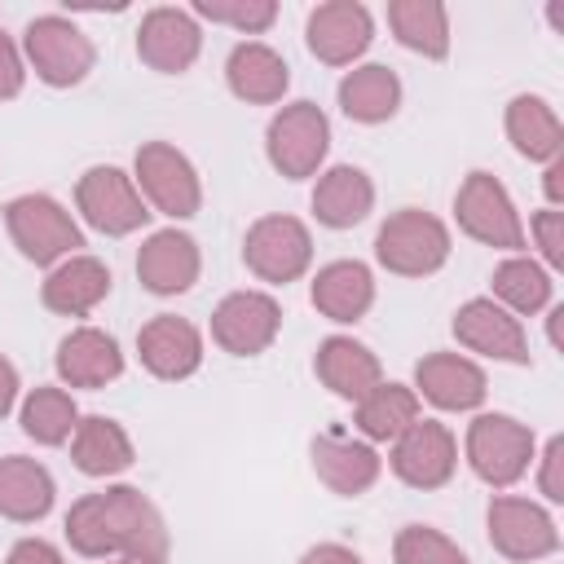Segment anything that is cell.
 Returning <instances> with one entry per match:
<instances>
[{"instance_id": "1", "label": "cell", "mask_w": 564, "mask_h": 564, "mask_svg": "<svg viewBox=\"0 0 564 564\" xmlns=\"http://www.w3.org/2000/svg\"><path fill=\"white\" fill-rule=\"evenodd\" d=\"M4 225L13 247L31 264H62L66 256H79L84 229L53 194H18L4 203Z\"/></svg>"}, {"instance_id": "2", "label": "cell", "mask_w": 564, "mask_h": 564, "mask_svg": "<svg viewBox=\"0 0 564 564\" xmlns=\"http://www.w3.org/2000/svg\"><path fill=\"white\" fill-rule=\"evenodd\" d=\"M375 260L397 278H427L449 260V229L423 207H401L379 225Z\"/></svg>"}, {"instance_id": "3", "label": "cell", "mask_w": 564, "mask_h": 564, "mask_svg": "<svg viewBox=\"0 0 564 564\" xmlns=\"http://www.w3.org/2000/svg\"><path fill=\"white\" fill-rule=\"evenodd\" d=\"M454 216H458V229L467 238L520 256V247H524V220H520L507 185L494 172H467V181L454 194Z\"/></svg>"}, {"instance_id": "4", "label": "cell", "mask_w": 564, "mask_h": 564, "mask_svg": "<svg viewBox=\"0 0 564 564\" xmlns=\"http://www.w3.org/2000/svg\"><path fill=\"white\" fill-rule=\"evenodd\" d=\"M330 150V119L317 101H291L269 119L264 154L286 181H304L322 167Z\"/></svg>"}, {"instance_id": "5", "label": "cell", "mask_w": 564, "mask_h": 564, "mask_svg": "<svg viewBox=\"0 0 564 564\" xmlns=\"http://www.w3.org/2000/svg\"><path fill=\"white\" fill-rule=\"evenodd\" d=\"M463 449H467L471 471H476L485 485L507 489V485H516V480L529 471V463H533V427H524V423L511 419V414H476V419L467 423Z\"/></svg>"}, {"instance_id": "6", "label": "cell", "mask_w": 564, "mask_h": 564, "mask_svg": "<svg viewBox=\"0 0 564 564\" xmlns=\"http://www.w3.org/2000/svg\"><path fill=\"white\" fill-rule=\"evenodd\" d=\"M101 511H106L110 542H115V555L119 560L167 564V551H172L167 524H163L159 507L137 485H110V489H101Z\"/></svg>"}, {"instance_id": "7", "label": "cell", "mask_w": 564, "mask_h": 564, "mask_svg": "<svg viewBox=\"0 0 564 564\" xmlns=\"http://www.w3.org/2000/svg\"><path fill=\"white\" fill-rule=\"evenodd\" d=\"M22 48H26V62L35 66V75L48 84V88H70L79 84L93 62H97V48L93 40L62 13H44V18H31L26 31H22Z\"/></svg>"}, {"instance_id": "8", "label": "cell", "mask_w": 564, "mask_h": 564, "mask_svg": "<svg viewBox=\"0 0 564 564\" xmlns=\"http://www.w3.org/2000/svg\"><path fill=\"white\" fill-rule=\"evenodd\" d=\"M137 189L141 198L159 212V216H172V220H189L198 216L203 207V185H198V172L194 163L172 145V141H145L137 150Z\"/></svg>"}, {"instance_id": "9", "label": "cell", "mask_w": 564, "mask_h": 564, "mask_svg": "<svg viewBox=\"0 0 564 564\" xmlns=\"http://www.w3.org/2000/svg\"><path fill=\"white\" fill-rule=\"evenodd\" d=\"M75 207H79V216H84L97 234H106V238L137 234V229L154 216V212L145 207L141 189H137V181H132L128 172L110 167V163H97V167H88V172L79 176V185H75Z\"/></svg>"}, {"instance_id": "10", "label": "cell", "mask_w": 564, "mask_h": 564, "mask_svg": "<svg viewBox=\"0 0 564 564\" xmlns=\"http://www.w3.org/2000/svg\"><path fill=\"white\" fill-rule=\"evenodd\" d=\"M242 260L260 282L286 286L313 264V234L295 216H260L242 238Z\"/></svg>"}, {"instance_id": "11", "label": "cell", "mask_w": 564, "mask_h": 564, "mask_svg": "<svg viewBox=\"0 0 564 564\" xmlns=\"http://www.w3.org/2000/svg\"><path fill=\"white\" fill-rule=\"evenodd\" d=\"M485 524H489V542L498 555L516 560V564H529V560H546L560 551V529L555 520L529 502V498H516V494H498L485 511Z\"/></svg>"}, {"instance_id": "12", "label": "cell", "mask_w": 564, "mask_h": 564, "mask_svg": "<svg viewBox=\"0 0 564 564\" xmlns=\"http://www.w3.org/2000/svg\"><path fill=\"white\" fill-rule=\"evenodd\" d=\"M397 480H405L410 489H441L454 467H458V441L445 423L436 419H414L397 441H392V454H388Z\"/></svg>"}, {"instance_id": "13", "label": "cell", "mask_w": 564, "mask_h": 564, "mask_svg": "<svg viewBox=\"0 0 564 564\" xmlns=\"http://www.w3.org/2000/svg\"><path fill=\"white\" fill-rule=\"evenodd\" d=\"M282 330V308L264 291H234L212 313V339L234 357L264 352Z\"/></svg>"}, {"instance_id": "14", "label": "cell", "mask_w": 564, "mask_h": 564, "mask_svg": "<svg viewBox=\"0 0 564 564\" xmlns=\"http://www.w3.org/2000/svg\"><path fill=\"white\" fill-rule=\"evenodd\" d=\"M304 40H308V53L326 66H352L370 40H375V18L366 4L357 0H326L308 13L304 22Z\"/></svg>"}, {"instance_id": "15", "label": "cell", "mask_w": 564, "mask_h": 564, "mask_svg": "<svg viewBox=\"0 0 564 564\" xmlns=\"http://www.w3.org/2000/svg\"><path fill=\"white\" fill-rule=\"evenodd\" d=\"M198 48H203V31H198V18L189 9L159 4L137 26V57L159 75L189 70L198 62Z\"/></svg>"}, {"instance_id": "16", "label": "cell", "mask_w": 564, "mask_h": 564, "mask_svg": "<svg viewBox=\"0 0 564 564\" xmlns=\"http://www.w3.org/2000/svg\"><path fill=\"white\" fill-rule=\"evenodd\" d=\"M454 335H458L463 348H471L480 357L529 366V335H524L520 317L507 313L498 300H467L454 313Z\"/></svg>"}, {"instance_id": "17", "label": "cell", "mask_w": 564, "mask_h": 564, "mask_svg": "<svg viewBox=\"0 0 564 564\" xmlns=\"http://www.w3.org/2000/svg\"><path fill=\"white\" fill-rule=\"evenodd\" d=\"M137 352L154 379H189L203 366V335L189 317L159 313L137 330Z\"/></svg>"}, {"instance_id": "18", "label": "cell", "mask_w": 564, "mask_h": 564, "mask_svg": "<svg viewBox=\"0 0 564 564\" xmlns=\"http://www.w3.org/2000/svg\"><path fill=\"white\" fill-rule=\"evenodd\" d=\"M308 454H313L317 480H322L330 494H339V498L366 494V489L379 480V471H383V458L375 454V445H370V441H357V436H344V432H322V436H313Z\"/></svg>"}, {"instance_id": "19", "label": "cell", "mask_w": 564, "mask_h": 564, "mask_svg": "<svg viewBox=\"0 0 564 564\" xmlns=\"http://www.w3.org/2000/svg\"><path fill=\"white\" fill-rule=\"evenodd\" d=\"M198 269H203V256H198V242L181 229H159L141 242L137 251V278L150 295H181L198 282Z\"/></svg>"}, {"instance_id": "20", "label": "cell", "mask_w": 564, "mask_h": 564, "mask_svg": "<svg viewBox=\"0 0 564 564\" xmlns=\"http://www.w3.org/2000/svg\"><path fill=\"white\" fill-rule=\"evenodd\" d=\"M414 392L427 397L436 410H476L489 392L485 370L458 352H427L414 366Z\"/></svg>"}, {"instance_id": "21", "label": "cell", "mask_w": 564, "mask_h": 564, "mask_svg": "<svg viewBox=\"0 0 564 564\" xmlns=\"http://www.w3.org/2000/svg\"><path fill=\"white\" fill-rule=\"evenodd\" d=\"M313 370H317V379H322L335 397H344V401H361L366 392H375V388L383 383L379 357H375L361 339H352V335H330V339H322V344H317V357H313Z\"/></svg>"}, {"instance_id": "22", "label": "cell", "mask_w": 564, "mask_h": 564, "mask_svg": "<svg viewBox=\"0 0 564 564\" xmlns=\"http://www.w3.org/2000/svg\"><path fill=\"white\" fill-rule=\"evenodd\" d=\"M225 79L238 101L273 106V101H282V93L291 84V66L278 48H269L260 40H242V44H234V53L225 62Z\"/></svg>"}, {"instance_id": "23", "label": "cell", "mask_w": 564, "mask_h": 564, "mask_svg": "<svg viewBox=\"0 0 564 564\" xmlns=\"http://www.w3.org/2000/svg\"><path fill=\"white\" fill-rule=\"evenodd\" d=\"M106 295H110V269L97 256H66L62 264L48 269L44 286H40L44 308H53L62 317H84Z\"/></svg>"}, {"instance_id": "24", "label": "cell", "mask_w": 564, "mask_h": 564, "mask_svg": "<svg viewBox=\"0 0 564 564\" xmlns=\"http://www.w3.org/2000/svg\"><path fill=\"white\" fill-rule=\"evenodd\" d=\"M123 375V352L119 339L97 330V326H79L57 344V379L70 388H106L110 379Z\"/></svg>"}, {"instance_id": "25", "label": "cell", "mask_w": 564, "mask_h": 564, "mask_svg": "<svg viewBox=\"0 0 564 564\" xmlns=\"http://www.w3.org/2000/svg\"><path fill=\"white\" fill-rule=\"evenodd\" d=\"M313 308L330 322H357L375 304V273L361 260H330L313 278Z\"/></svg>"}, {"instance_id": "26", "label": "cell", "mask_w": 564, "mask_h": 564, "mask_svg": "<svg viewBox=\"0 0 564 564\" xmlns=\"http://www.w3.org/2000/svg\"><path fill=\"white\" fill-rule=\"evenodd\" d=\"M53 498H57V485L44 463L22 458V454L0 458V516L4 520L35 524L53 511Z\"/></svg>"}, {"instance_id": "27", "label": "cell", "mask_w": 564, "mask_h": 564, "mask_svg": "<svg viewBox=\"0 0 564 564\" xmlns=\"http://www.w3.org/2000/svg\"><path fill=\"white\" fill-rule=\"evenodd\" d=\"M375 207V185L361 167L352 163H335L330 172L317 176V189H313V216L326 225V229H352L370 216Z\"/></svg>"}, {"instance_id": "28", "label": "cell", "mask_w": 564, "mask_h": 564, "mask_svg": "<svg viewBox=\"0 0 564 564\" xmlns=\"http://www.w3.org/2000/svg\"><path fill=\"white\" fill-rule=\"evenodd\" d=\"M507 137H511L516 154H524L533 163H551L564 150V123H560L555 106L538 93H520L507 101Z\"/></svg>"}, {"instance_id": "29", "label": "cell", "mask_w": 564, "mask_h": 564, "mask_svg": "<svg viewBox=\"0 0 564 564\" xmlns=\"http://www.w3.org/2000/svg\"><path fill=\"white\" fill-rule=\"evenodd\" d=\"M70 458L84 476H119V471L132 467L137 454H132V436L115 419L88 414L70 432Z\"/></svg>"}, {"instance_id": "30", "label": "cell", "mask_w": 564, "mask_h": 564, "mask_svg": "<svg viewBox=\"0 0 564 564\" xmlns=\"http://www.w3.org/2000/svg\"><path fill=\"white\" fill-rule=\"evenodd\" d=\"M397 106H401V79L383 62L352 66L339 79V110L352 123H383L397 115Z\"/></svg>"}, {"instance_id": "31", "label": "cell", "mask_w": 564, "mask_h": 564, "mask_svg": "<svg viewBox=\"0 0 564 564\" xmlns=\"http://www.w3.org/2000/svg\"><path fill=\"white\" fill-rule=\"evenodd\" d=\"M388 26L401 48L423 53L441 62L449 53V13L436 0H392L388 4Z\"/></svg>"}, {"instance_id": "32", "label": "cell", "mask_w": 564, "mask_h": 564, "mask_svg": "<svg viewBox=\"0 0 564 564\" xmlns=\"http://www.w3.org/2000/svg\"><path fill=\"white\" fill-rule=\"evenodd\" d=\"M419 414V392L405 388V383H379L375 392H366L357 401V432L366 441H397Z\"/></svg>"}, {"instance_id": "33", "label": "cell", "mask_w": 564, "mask_h": 564, "mask_svg": "<svg viewBox=\"0 0 564 564\" xmlns=\"http://www.w3.org/2000/svg\"><path fill=\"white\" fill-rule=\"evenodd\" d=\"M551 291H555L551 273H546L538 260H529V256H507V260L494 269V295H498V304H502L507 313H516V317L542 313V308L551 304Z\"/></svg>"}, {"instance_id": "34", "label": "cell", "mask_w": 564, "mask_h": 564, "mask_svg": "<svg viewBox=\"0 0 564 564\" xmlns=\"http://www.w3.org/2000/svg\"><path fill=\"white\" fill-rule=\"evenodd\" d=\"M75 423H79V410H75L70 392L48 388V383L26 392V401H22V432L35 445H66Z\"/></svg>"}, {"instance_id": "35", "label": "cell", "mask_w": 564, "mask_h": 564, "mask_svg": "<svg viewBox=\"0 0 564 564\" xmlns=\"http://www.w3.org/2000/svg\"><path fill=\"white\" fill-rule=\"evenodd\" d=\"M66 542L79 555H88V560L115 555L110 524H106V511H101V494H84L79 502H70V511H66Z\"/></svg>"}, {"instance_id": "36", "label": "cell", "mask_w": 564, "mask_h": 564, "mask_svg": "<svg viewBox=\"0 0 564 564\" xmlns=\"http://www.w3.org/2000/svg\"><path fill=\"white\" fill-rule=\"evenodd\" d=\"M392 564H467V551L432 524H405L392 542Z\"/></svg>"}, {"instance_id": "37", "label": "cell", "mask_w": 564, "mask_h": 564, "mask_svg": "<svg viewBox=\"0 0 564 564\" xmlns=\"http://www.w3.org/2000/svg\"><path fill=\"white\" fill-rule=\"evenodd\" d=\"M194 13L220 26H234L242 35H260L273 26L278 4L273 0H194Z\"/></svg>"}, {"instance_id": "38", "label": "cell", "mask_w": 564, "mask_h": 564, "mask_svg": "<svg viewBox=\"0 0 564 564\" xmlns=\"http://www.w3.org/2000/svg\"><path fill=\"white\" fill-rule=\"evenodd\" d=\"M533 238L542 247V260L551 269H564V212H555V207L533 212Z\"/></svg>"}, {"instance_id": "39", "label": "cell", "mask_w": 564, "mask_h": 564, "mask_svg": "<svg viewBox=\"0 0 564 564\" xmlns=\"http://www.w3.org/2000/svg\"><path fill=\"white\" fill-rule=\"evenodd\" d=\"M564 436H551L542 449V471H538V489L546 494V502H564Z\"/></svg>"}, {"instance_id": "40", "label": "cell", "mask_w": 564, "mask_h": 564, "mask_svg": "<svg viewBox=\"0 0 564 564\" xmlns=\"http://www.w3.org/2000/svg\"><path fill=\"white\" fill-rule=\"evenodd\" d=\"M22 79H26V70H22V53H18V44L0 31V101L18 97V93H22Z\"/></svg>"}, {"instance_id": "41", "label": "cell", "mask_w": 564, "mask_h": 564, "mask_svg": "<svg viewBox=\"0 0 564 564\" xmlns=\"http://www.w3.org/2000/svg\"><path fill=\"white\" fill-rule=\"evenodd\" d=\"M4 564H66V560H62V551H57L53 542H44V538H22V542H13V551H9Z\"/></svg>"}, {"instance_id": "42", "label": "cell", "mask_w": 564, "mask_h": 564, "mask_svg": "<svg viewBox=\"0 0 564 564\" xmlns=\"http://www.w3.org/2000/svg\"><path fill=\"white\" fill-rule=\"evenodd\" d=\"M300 564H366L352 546H339V542H317L300 555Z\"/></svg>"}, {"instance_id": "43", "label": "cell", "mask_w": 564, "mask_h": 564, "mask_svg": "<svg viewBox=\"0 0 564 564\" xmlns=\"http://www.w3.org/2000/svg\"><path fill=\"white\" fill-rule=\"evenodd\" d=\"M18 370H13V361L9 357H0V419L13 410V401H18Z\"/></svg>"}, {"instance_id": "44", "label": "cell", "mask_w": 564, "mask_h": 564, "mask_svg": "<svg viewBox=\"0 0 564 564\" xmlns=\"http://www.w3.org/2000/svg\"><path fill=\"white\" fill-rule=\"evenodd\" d=\"M542 189H546V203H551V207H560V203H564V159H551V163H546Z\"/></svg>"}, {"instance_id": "45", "label": "cell", "mask_w": 564, "mask_h": 564, "mask_svg": "<svg viewBox=\"0 0 564 564\" xmlns=\"http://www.w3.org/2000/svg\"><path fill=\"white\" fill-rule=\"evenodd\" d=\"M110 564H137V560H110Z\"/></svg>"}]
</instances>
